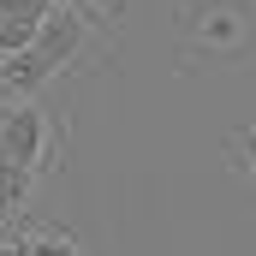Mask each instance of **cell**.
Returning a JSON list of instances; mask_svg holds the SVG:
<instances>
[{
  "label": "cell",
  "instance_id": "obj_7",
  "mask_svg": "<svg viewBox=\"0 0 256 256\" xmlns=\"http://www.w3.org/2000/svg\"><path fill=\"white\" fill-rule=\"evenodd\" d=\"M126 12H131V0H90V18H96L102 30H114V24H120Z\"/></svg>",
  "mask_w": 256,
  "mask_h": 256
},
{
  "label": "cell",
  "instance_id": "obj_1",
  "mask_svg": "<svg viewBox=\"0 0 256 256\" xmlns=\"http://www.w3.org/2000/svg\"><path fill=\"white\" fill-rule=\"evenodd\" d=\"M102 60H108V30H102L96 18H84V12L54 6L48 24H42V36H36L24 54L0 60V96L42 102L48 84H60L66 72H90V66H102Z\"/></svg>",
  "mask_w": 256,
  "mask_h": 256
},
{
  "label": "cell",
  "instance_id": "obj_9",
  "mask_svg": "<svg viewBox=\"0 0 256 256\" xmlns=\"http://www.w3.org/2000/svg\"><path fill=\"white\" fill-rule=\"evenodd\" d=\"M54 6H66V12H84V18H90V0H54Z\"/></svg>",
  "mask_w": 256,
  "mask_h": 256
},
{
  "label": "cell",
  "instance_id": "obj_2",
  "mask_svg": "<svg viewBox=\"0 0 256 256\" xmlns=\"http://www.w3.org/2000/svg\"><path fill=\"white\" fill-rule=\"evenodd\" d=\"M0 161L24 167L36 185H48L66 161V120L48 102H18L0 96Z\"/></svg>",
  "mask_w": 256,
  "mask_h": 256
},
{
  "label": "cell",
  "instance_id": "obj_3",
  "mask_svg": "<svg viewBox=\"0 0 256 256\" xmlns=\"http://www.w3.org/2000/svg\"><path fill=\"white\" fill-rule=\"evenodd\" d=\"M256 42V0H185L179 54L185 60H244Z\"/></svg>",
  "mask_w": 256,
  "mask_h": 256
},
{
  "label": "cell",
  "instance_id": "obj_4",
  "mask_svg": "<svg viewBox=\"0 0 256 256\" xmlns=\"http://www.w3.org/2000/svg\"><path fill=\"white\" fill-rule=\"evenodd\" d=\"M42 191L24 167H12V161H0V232L6 226H24V208H30V196Z\"/></svg>",
  "mask_w": 256,
  "mask_h": 256
},
{
  "label": "cell",
  "instance_id": "obj_8",
  "mask_svg": "<svg viewBox=\"0 0 256 256\" xmlns=\"http://www.w3.org/2000/svg\"><path fill=\"white\" fill-rule=\"evenodd\" d=\"M0 256H30V220H24V226H6V232H0Z\"/></svg>",
  "mask_w": 256,
  "mask_h": 256
},
{
  "label": "cell",
  "instance_id": "obj_6",
  "mask_svg": "<svg viewBox=\"0 0 256 256\" xmlns=\"http://www.w3.org/2000/svg\"><path fill=\"white\" fill-rule=\"evenodd\" d=\"M232 173H244V179H256V126L232 137Z\"/></svg>",
  "mask_w": 256,
  "mask_h": 256
},
{
  "label": "cell",
  "instance_id": "obj_5",
  "mask_svg": "<svg viewBox=\"0 0 256 256\" xmlns=\"http://www.w3.org/2000/svg\"><path fill=\"white\" fill-rule=\"evenodd\" d=\"M30 256H90V250L66 226H30Z\"/></svg>",
  "mask_w": 256,
  "mask_h": 256
}]
</instances>
